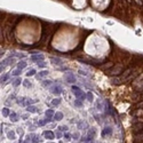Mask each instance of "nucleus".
I'll list each match as a JSON object with an SVG mask.
<instances>
[{"instance_id":"f257e3e1","label":"nucleus","mask_w":143,"mask_h":143,"mask_svg":"<svg viewBox=\"0 0 143 143\" xmlns=\"http://www.w3.org/2000/svg\"><path fill=\"white\" fill-rule=\"evenodd\" d=\"M124 71H125V65L118 64V65H115L110 70V74H112V76H118V74L123 73Z\"/></svg>"},{"instance_id":"f03ea898","label":"nucleus","mask_w":143,"mask_h":143,"mask_svg":"<svg viewBox=\"0 0 143 143\" xmlns=\"http://www.w3.org/2000/svg\"><path fill=\"white\" fill-rule=\"evenodd\" d=\"M72 91H73V94L76 95V97L78 98H85V93L80 88H79L78 86H72Z\"/></svg>"},{"instance_id":"7ed1b4c3","label":"nucleus","mask_w":143,"mask_h":143,"mask_svg":"<svg viewBox=\"0 0 143 143\" xmlns=\"http://www.w3.org/2000/svg\"><path fill=\"white\" fill-rule=\"evenodd\" d=\"M64 79L66 80V83H69V84H74L76 83V76L71 73V72H68V73H65L64 74Z\"/></svg>"},{"instance_id":"20e7f679","label":"nucleus","mask_w":143,"mask_h":143,"mask_svg":"<svg viewBox=\"0 0 143 143\" xmlns=\"http://www.w3.org/2000/svg\"><path fill=\"white\" fill-rule=\"evenodd\" d=\"M96 135V130L95 128H89L88 129V133H87V135H86V138H85V141H92L94 137Z\"/></svg>"},{"instance_id":"39448f33","label":"nucleus","mask_w":143,"mask_h":143,"mask_svg":"<svg viewBox=\"0 0 143 143\" xmlns=\"http://www.w3.org/2000/svg\"><path fill=\"white\" fill-rule=\"evenodd\" d=\"M42 135H44V137L45 138H47V140H53V138H55V134L53 133L52 130H45L44 133H42Z\"/></svg>"},{"instance_id":"423d86ee","label":"nucleus","mask_w":143,"mask_h":143,"mask_svg":"<svg viewBox=\"0 0 143 143\" xmlns=\"http://www.w3.org/2000/svg\"><path fill=\"white\" fill-rule=\"evenodd\" d=\"M52 93L53 94H56V95H60L61 93H62V87L60 86V85H56V86H53L52 87Z\"/></svg>"},{"instance_id":"0eeeda50","label":"nucleus","mask_w":143,"mask_h":143,"mask_svg":"<svg viewBox=\"0 0 143 143\" xmlns=\"http://www.w3.org/2000/svg\"><path fill=\"white\" fill-rule=\"evenodd\" d=\"M110 68H113V63H112V62H106V63H104L103 65L100 66V69H101V70H104V71H106V70L110 69Z\"/></svg>"},{"instance_id":"6e6552de","label":"nucleus","mask_w":143,"mask_h":143,"mask_svg":"<svg viewBox=\"0 0 143 143\" xmlns=\"http://www.w3.org/2000/svg\"><path fill=\"white\" fill-rule=\"evenodd\" d=\"M51 61H52L53 64H55V65H61L63 63V60L59 59V57H51Z\"/></svg>"},{"instance_id":"1a4fd4ad","label":"nucleus","mask_w":143,"mask_h":143,"mask_svg":"<svg viewBox=\"0 0 143 143\" xmlns=\"http://www.w3.org/2000/svg\"><path fill=\"white\" fill-rule=\"evenodd\" d=\"M112 133V128L111 127H105L103 130H102V137H105L108 134H111Z\"/></svg>"},{"instance_id":"9d476101","label":"nucleus","mask_w":143,"mask_h":143,"mask_svg":"<svg viewBox=\"0 0 143 143\" xmlns=\"http://www.w3.org/2000/svg\"><path fill=\"white\" fill-rule=\"evenodd\" d=\"M63 119V113L59 111V112H56L55 115H54V120H56V121H60V120H62Z\"/></svg>"},{"instance_id":"9b49d317","label":"nucleus","mask_w":143,"mask_h":143,"mask_svg":"<svg viewBox=\"0 0 143 143\" xmlns=\"http://www.w3.org/2000/svg\"><path fill=\"white\" fill-rule=\"evenodd\" d=\"M31 60L33 62H39V61H44V56L42 55H33L31 56Z\"/></svg>"},{"instance_id":"f8f14e48","label":"nucleus","mask_w":143,"mask_h":143,"mask_svg":"<svg viewBox=\"0 0 143 143\" xmlns=\"http://www.w3.org/2000/svg\"><path fill=\"white\" fill-rule=\"evenodd\" d=\"M9 118H10V120H12L13 123L18 120V116H17V113H15V112H12V113L9 115Z\"/></svg>"},{"instance_id":"ddd939ff","label":"nucleus","mask_w":143,"mask_h":143,"mask_svg":"<svg viewBox=\"0 0 143 143\" xmlns=\"http://www.w3.org/2000/svg\"><path fill=\"white\" fill-rule=\"evenodd\" d=\"M48 73H49V72L47 71V70H44V71H40L39 73H38V76H37V78H38V79L44 78V77H46V76H48Z\"/></svg>"},{"instance_id":"4468645a","label":"nucleus","mask_w":143,"mask_h":143,"mask_svg":"<svg viewBox=\"0 0 143 143\" xmlns=\"http://www.w3.org/2000/svg\"><path fill=\"white\" fill-rule=\"evenodd\" d=\"M53 115H54V110L53 109H48V110L46 111V117L48 118V119H51V120H52V118H53Z\"/></svg>"},{"instance_id":"2eb2a0df","label":"nucleus","mask_w":143,"mask_h":143,"mask_svg":"<svg viewBox=\"0 0 143 143\" xmlns=\"http://www.w3.org/2000/svg\"><path fill=\"white\" fill-rule=\"evenodd\" d=\"M26 65H28V64H26L25 61H20V62L17 63V69H21V70H23V69L25 68Z\"/></svg>"},{"instance_id":"dca6fc26","label":"nucleus","mask_w":143,"mask_h":143,"mask_svg":"<svg viewBox=\"0 0 143 143\" xmlns=\"http://www.w3.org/2000/svg\"><path fill=\"white\" fill-rule=\"evenodd\" d=\"M1 112H2V116H4V117H8V116L10 115V111H9L8 108H2V111H1Z\"/></svg>"},{"instance_id":"f3484780","label":"nucleus","mask_w":143,"mask_h":143,"mask_svg":"<svg viewBox=\"0 0 143 143\" xmlns=\"http://www.w3.org/2000/svg\"><path fill=\"white\" fill-rule=\"evenodd\" d=\"M7 137H8L9 140H15V138H16V137H15V132L9 130V132L7 133Z\"/></svg>"},{"instance_id":"a211bd4d","label":"nucleus","mask_w":143,"mask_h":143,"mask_svg":"<svg viewBox=\"0 0 143 143\" xmlns=\"http://www.w3.org/2000/svg\"><path fill=\"white\" fill-rule=\"evenodd\" d=\"M88 125L86 121H79L78 123V128L79 129H85V127H87Z\"/></svg>"},{"instance_id":"6ab92c4d","label":"nucleus","mask_w":143,"mask_h":143,"mask_svg":"<svg viewBox=\"0 0 143 143\" xmlns=\"http://www.w3.org/2000/svg\"><path fill=\"white\" fill-rule=\"evenodd\" d=\"M21 83H23V81H22V79H21V78L15 79V80H14V83H13V86H14V87H17L18 85H21Z\"/></svg>"},{"instance_id":"aec40b11","label":"nucleus","mask_w":143,"mask_h":143,"mask_svg":"<svg viewBox=\"0 0 143 143\" xmlns=\"http://www.w3.org/2000/svg\"><path fill=\"white\" fill-rule=\"evenodd\" d=\"M37 100H31V98H26V102L24 103V105H31V104L36 103Z\"/></svg>"},{"instance_id":"412c9836","label":"nucleus","mask_w":143,"mask_h":143,"mask_svg":"<svg viewBox=\"0 0 143 143\" xmlns=\"http://www.w3.org/2000/svg\"><path fill=\"white\" fill-rule=\"evenodd\" d=\"M52 80H44L42 81V86L44 87H49V86H52Z\"/></svg>"},{"instance_id":"4be33fe9","label":"nucleus","mask_w":143,"mask_h":143,"mask_svg":"<svg viewBox=\"0 0 143 143\" xmlns=\"http://www.w3.org/2000/svg\"><path fill=\"white\" fill-rule=\"evenodd\" d=\"M28 111L29 112H31V113H33V112H37V111H39L37 108H34V106H32V105H29L28 106Z\"/></svg>"},{"instance_id":"5701e85b","label":"nucleus","mask_w":143,"mask_h":143,"mask_svg":"<svg viewBox=\"0 0 143 143\" xmlns=\"http://www.w3.org/2000/svg\"><path fill=\"white\" fill-rule=\"evenodd\" d=\"M61 101H62V100H61V98H54V100H53L52 101V104L53 105H54V106H56V105H59L60 103H61Z\"/></svg>"},{"instance_id":"b1692460","label":"nucleus","mask_w":143,"mask_h":143,"mask_svg":"<svg viewBox=\"0 0 143 143\" xmlns=\"http://www.w3.org/2000/svg\"><path fill=\"white\" fill-rule=\"evenodd\" d=\"M23 85H24V87H26V88H29V87H31V86H32V84H31L28 79H25V80L23 81Z\"/></svg>"},{"instance_id":"393cba45","label":"nucleus","mask_w":143,"mask_h":143,"mask_svg":"<svg viewBox=\"0 0 143 143\" xmlns=\"http://www.w3.org/2000/svg\"><path fill=\"white\" fill-rule=\"evenodd\" d=\"M31 141H32V143H39V136H38V135H34V134H33L32 140H31Z\"/></svg>"},{"instance_id":"a878e982","label":"nucleus","mask_w":143,"mask_h":143,"mask_svg":"<svg viewBox=\"0 0 143 143\" xmlns=\"http://www.w3.org/2000/svg\"><path fill=\"white\" fill-rule=\"evenodd\" d=\"M48 121H51V119H48V118H47L46 120H39V121H38V125H39V126H42V125L47 124Z\"/></svg>"},{"instance_id":"bb28decb","label":"nucleus","mask_w":143,"mask_h":143,"mask_svg":"<svg viewBox=\"0 0 143 143\" xmlns=\"http://www.w3.org/2000/svg\"><path fill=\"white\" fill-rule=\"evenodd\" d=\"M86 96H87V100H88L89 102L93 101V94H92V92H88V93L86 94Z\"/></svg>"},{"instance_id":"cd10ccee","label":"nucleus","mask_w":143,"mask_h":143,"mask_svg":"<svg viewBox=\"0 0 143 143\" xmlns=\"http://www.w3.org/2000/svg\"><path fill=\"white\" fill-rule=\"evenodd\" d=\"M21 73H22V70H21V69H17V70H14L12 74H13V76H20Z\"/></svg>"},{"instance_id":"c85d7f7f","label":"nucleus","mask_w":143,"mask_h":143,"mask_svg":"<svg viewBox=\"0 0 143 143\" xmlns=\"http://www.w3.org/2000/svg\"><path fill=\"white\" fill-rule=\"evenodd\" d=\"M37 64H38L39 68H46V63L44 62V61H39V62H37Z\"/></svg>"},{"instance_id":"c756f323","label":"nucleus","mask_w":143,"mask_h":143,"mask_svg":"<svg viewBox=\"0 0 143 143\" xmlns=\"http://www.w3.org/2000/svg\"><path fill=\"white\" fill-rule=\"evenodd\" d=\"M34 74H36V70H30V71L28 72V73H26V76H28V77H31V76H34Z\"/></svg>"},{"instance_id":"7c9ffc66","label":"nucleus","mask_w":143,"mask_h":143,"mask_svg":"<svg viewBox=\"0 0 143 143\" xmlns=\"http://www.w3.org/2000/svg\"><path fill=\"white\" fill-rule=\"evenodd\" d=\"M63 137L65 138V141H70V138H71V135H70L69 133H65L64 135H63Z\"/></svg>"},{"instance_id":"2f4dec72","label":"nucleus","mask_w":143,"mask_h":143,"mask_svg":"<svg viewBox=\"0 0 143 143\" xmlns=\"http://www.w3.org/2000/svg\"><path fill=\"white\" fill-rule=\"evenodd\" d=\"M74 105H76V106H81V105H83V102H81L80 100H76V101H74Z\"/></svg>"},{"instance_id":"473e14b6","label":"nucleus","mask_w":143,"mask_h":143,"mask_svg":"<svg viewBox=\"0 0 143 143\" xmlns=\"http://www.w3.org/2000/svg\"><path fill=\"white\" fill-rule=\"evenodd\" d=\"M60 130H62V132H65V130H68V126L66 125H63V126H60L59 127Z\"/></svg>"},{"instance_id":"72a5a7b5","label":"nucleus","mask_w":143,"mask_h":143,"mask_svg":"<svg viewBox=\"0 0 143 143\" xmlns=\"http://www.w3.org/2000/svg\"><path fill=\"white\" fill-rule=\"evenodd\" d=\"M24 100H25V97H20L18 100H17V103L18 104H24L25 102H24Z\"/></svg>"},{"instance_id":"f704fd0d","label":"nucleus","mask_w":143,"mask_h":143,"mask_svg":"<svg viewBox=\"0 0 143 143\" xmlns=\"http://www.w3.org/2000/svg\"><path fill=\"white\" fill-rule=\"evenodd\" d=\"M8 77H9V74H8V73H7V74H5L4 77H1V83H5L7 79H8Z\"/></svg>"},{"instance_id":"c9c22d12","label":"nucleus","mask_w":143,"mask_h":143,"mask_svg":"<svg viewBox=\"0 0 143 143\" xmlns=\"http://www.w3.org/2000/svg\"><path fill=\"white\" fill-rule=\"evenodd\" d=\"M79 136H80V134H79V133H74V134L72 135V137H73L74 140H78V138H79Z\"/></svg>"},{"instance_id":"e433bc0d","label":"nucleus","mask_w":143,"mask_h":143,"mask_svg":"<svg viewBox=\"0 0 143 143\" xmlns=\"http://www.w3.org/2000/svg\"><path fill=\"white\" fill-rule=\"evenodd\" d=\"M79 73L83 74V76H88V73H87L86 71H84V70H79Z\"/></svg>"},{"instance_id":"4c0bfd02","label":"nucleus","mask_w":143,"mask_h":143,"mask_svg":"<svg viewBox=\"0 0 143 143\" xmlns=\"http://www.w3.org/2000/svg\"><path fill=\"white\" fill-rule=\"evenodd\" d=\"M55 136L57 137V138H61V137H62V133H61V132H56Z\"/></svg>"},{"instance_id":"58836bf2","label":"nucleus","mask_w":143,"mask_h":143,"mask_svg":"<svg viewBox=\"0 0 143 143\" xmlns=\"http://www.w3.org/2000/svg\"><path fill=\"white\" fill-rule=\"evenodd\" d=\"M17 133H18V134H21V135H23V130L21 129V127H20V128H17Z\"/></svg>"},{"instance_id":"ea45409f","label":"nucleus","mask_w":143,"mask_h":143,"mask_svg":"<svg viewBox=\"0 0 143 143\" xmlns=\"http://www.w3.org/2000/svg\"><path fill=\"white\" fill-rule=\"evenodd\" d=\"M48 143H52V142H48Z\"/></svg>"}]
</instances>
